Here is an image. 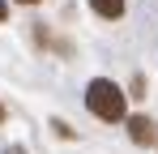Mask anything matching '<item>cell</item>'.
<instances>
[{
  "label": "cell",
  "mask_w": 158,
  "mask_h": 154,
  "mask_svg": "<svg viewBox=\"0 0 158 154\" xmlns=\"http://www.w3.org/2000/svg\"><path fill=\"white\" fill-rule=\"evenodd\" d=\"M85 107H90V116L103 120V124L128 120V94H124L111 77H94V81L85 86Z\"/></svg>",
  "instance_id": "1"
},
{
  "label": "cell",
  "mask_w": 158,
  "mask_h": 154,
  "mask_svg": "<svg viewBox=\"0 0 158 154\" xmlns=\"http://www.w3.org/2000/svg\"><path fill=\"white\" fill-rule=\"evenodd\" d=\"M124 124H128V141H132V146H154V141H158V128H154L150 116H128Z\"/></svg>",
  "instance_id": "2"
},
{
  "label": "cell",
  "mask_w": 158,
  "mask_h": 154,
  "mask_svg": "<svg viewBox=\"0 0 158 154\" xmlns=\"http://www.w3.org/2000/svg\"><path fill=\"white\" fill-rule=\"evenodd\" d=\"M90 9L107 17V22H115V17H124V0H90Z\"/></svg>",
  "instance_id": "3"
},
{
  "label": "cell",
  "mask_w": 158,
  "mask_h": 154,
  "mask_svg": "<svg viewBox=\"0 0 158 154\" xmlns=\"http://www.w3.org/2000/svg\"><path fill=\"white\" fill-rule=\"evenodd\" d=\"M17 4H39V0H17Z\"/></svg>",
  "instance_id": "4"
},
{
  "label": "cell",
  "mask_w": 158,
  "mask_h": 154,
  "mask_svg": "<svg viewBox=\"0 0 158 154\" xmlns=\"http://www.w3.org/2000/svg\"><path fill=\"white\" fill-rule=\"evenodd\" d=\"M0 120H4V103H0Z\"/></svg>",
  "instance_id": "5"
}]
</instances>
